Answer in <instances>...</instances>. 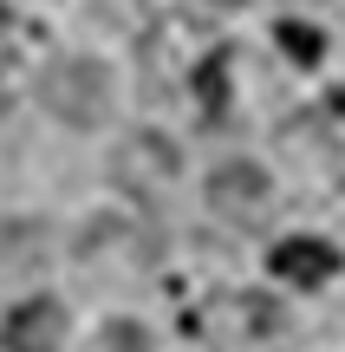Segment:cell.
Instances as JSON below:
<instances>
[{"instance_id":"obj_1","label":"cell","mask_w":345,"mask_h":352,"mask_svg":"<svg viewBox=\"0 0 345 352\" xmlns=\"http://www.w3.org/2000/svg\"><path fill=\"white\" fill-rule=\"evenodd\" d=\"M39 91H46V104L65 118V124H98V118H104V104H111L104 65H91V59H65V65H52Z\"/></svg>"},{"instance_id":"obj_2","label":"cell","mask_w":345,"mask_h":352,"mask_svg":"<svg viewBox=\"0 0 345 352\" xmlns=\"http://www.w3.org/2000/svg\"><path fill=\"white\" fill-rule=\"evenodd\" d=\"M209 202H215L228 222H267L274 189H267V176H261L254 164H222L215 176H209Z\"/></svg>"},{"instance_id":"obj_3","label":"cell","mask_w":345,"mask_h":352,"mask_svg":"<svg viewBox=\"0 0 345 352\" xmlns=\"http://www.w3.org/2000/svg\"><path fill=\"white\" fill-rule=\"evenodd\" d=\"M65 340V307L59 300H26V307H13V320H7V352H59Z\"/></svg>"},{"instance_id":"obj_4","label":"cell","mask_w":345,"mask_h":352,"mask_svg":"<svg viewBox=\"0 0 345 352\" xmlns=\"http://www.w3.org/2000/svg\"><path fill=\"white\" fill-rule=\"evenodd\" d=\"M333 267H339V254L320 235H294V241L274 248V274L294 280V287H320V280H333Z\"/></svg>"},{"instance_id":"obj_5","label":"cell","mask_w":345,"mask_h":352,"mask_svg":"<svg viewBox=\"0 0 345 352\" xmlns=\"http://www.w3.org/2000/svg\"><path fill=\"white\" fill-rule=\"evenodd\" d=\"M274 33H281V52H287L294 65H313V59H320V33H313V26H300V20H281Z\"/></svg>"},{"instance_id":"obj_6","label":"cell","mask_w":345,"mask_h":352,"mask_svg":"<svg viewBox=\"0 0 345 352\" xmlns=\"http://www.w3.org/2000/svg\"><path fill=\"white\" fill-rule=\"evenodd\" d=\"M222 85H228V52H215V59L195 72V91H202V104H209V111H222Z\"/></svg>"},{"instance_id":"obj_7","label":"cell","mask_w":345,"mask_h":352,"mask_svg":"<svg viewBox=\"0 0 345 352\" xmlns=\"http://www.w3.org/2000/svg\"><path fill=\"white\" fill-rule=\"evenodd\" d=\"M333 104H339V111H345V85H339V98H333Z\"/></svg>"},{"instance_id":"obj_8","label":"cell","mask_w":345,"mask_h":352,"mask_svg":"<svg viewBox=\"0 0 345 352\" xmlns=\"http://www.w3.org/2000/svg\"><path fill=\"white\" fill-rule=\"evenodd\" d=\"M215 7H241V0H215Z\"/></svg>"},{"instance_id":"obj_9","label":"cell","mask_w":345,"mask_h":352,"mask_svg":"<svg viewBox=\"0 0 345 352\" xmlns=\"http://www.w3.org/2000/svg\"><path fill=\"white\" fill-rule=\"evenodd\" d=\"M0 26H7V7H0Z\"/></svg>"}]
</instances>
